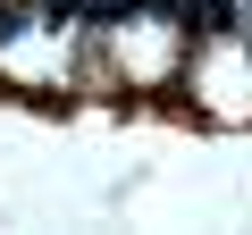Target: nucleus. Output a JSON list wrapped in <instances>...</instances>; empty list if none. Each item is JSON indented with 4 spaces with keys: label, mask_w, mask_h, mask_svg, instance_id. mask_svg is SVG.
<instances>
[{
    "label": "nucleus",
    "mask_w": 252,
    "mask_h": 235,
    "mask_svg": "<svg viewBox=\"0 0 252 235\" xmlns=\"http://www.w3.org/2000/svg\"><path fill=\"white\" fill-rule=\"evenodd\" d=\"M0 42H17V9H0Z\"/></svg>",
    "instance_id": "obj_2"
},
{
    "label": "nucleus",
    "mask_w": 252,
    "mask_h": 235,
    "mask_svg": "<svg viewBox=\"0 0 252 235\" xmlns=\"http://www.w3.org/2000/svg\"><path fill=\"white\" fill-rule=\"evenodd\" d=\"M160 17H193V34H235V0H152Z\"/></svg>",
    "instance_id": "obj_1"
}]
</instances>
